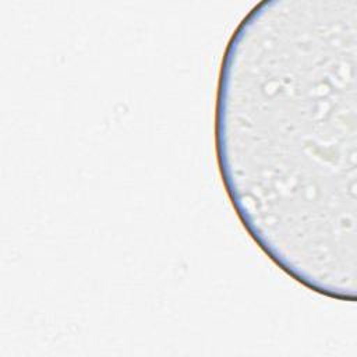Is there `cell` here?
<instances>
[{
  "mask_svg": "<svg viewBox=\"0 0 357 357\" xmlns=\"http://www.w3.org/2000/svg\"><path fill=\"white\" fill-rule=\"evenodd\" d=\"M215 148L241 225L284 273L357 293V0H264L222 57Z\"/></svg>",
  "mask_w": 357,
  "mask_h": 357,
  "instance_id": "cell-1",
  "label": "cell"
}]
</instances>
